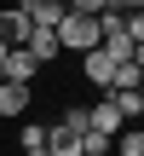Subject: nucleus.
I'll list each match as a JSON object with an SVG mask.
<instances>
[{
    "label": "nucleus",
    "instance_id": "obj_1",
    "mask_svg": "<svg viewBox=\"0 0 144 156\" xmlns=\"http://www.w3.org/2000/svg\"><path fill=\"white\" fill-rule=\"evenodd\" d=\"M98 12L104 6H92V0H81V6H69V17L58 23V52H98V41H104V29H98Z\"/></svg>",
    "mask_w": 144,
    "mask_h": 156
},
{
    "label": "nucleus",
    "instance_id": "obj_2",
    "mask_svg": "<svg viewBox=\"0 0 144 156\" xmlns=\"http://www.w3.org/2000/svg\"><path fill=\"white\" fill-rule=\"evenodd\" d=\"M23 17H29L35 29H52V35H58V23L69 17V6H63V0H23Z\"/></svg>",
    "mask_w": 144,
    "mask_h": 156
},
{
    "label": "nucleus",
    "instance_id": "obj_3",
    "mask_svg": "<svg viewBox=\"0 0 144 156\" xmlns=\"http://www.w3.org/2000/svg\"><path fill=\"white\" fill-rule=\"evenodd\" d=\"M87 133H104V139H121V133H127V122L115 116V104H110V98H98V104L87 110Z\"/></svg>",
    "mask_w": 144,
    "mask_h": 156
},
{
    "label": "nucleus",
    "instance_id": "obj_4",
    "mask_svg": "<svg viewBox=\"0 0 144 156\" xmlns=\"http://www.w3.org/2000/svg\"><path fill=\"white\" fill-rule=\"evenodd\" d=\"M35 75H40V64H35L23 46H12V52H6V64H0V81H17V87H29Z\"/></svg>",
    "mask_w": 144,
    "mask_h": 156
},
{
    "label": "nucleus",
    "instance_id": "obj_5",
    "mask_svg": "<svg viewBox=\"0 0 144 156\" xmlns=\"http://www.w3.org/2000/svg\"><path fill=\"white\" fill-rule=\"evenodd\" d=\"M29 35H35V23L23 17V6H6L0 12V41L6 46H29Z\"/></svg>",
    "mask_w": 144,
    "mask_h": 156
},
{
    "label": "nucleus",
    "instance_id": "obj_6",
    "mask_svg": "<svg viewBox=\"0 0 144 156\" xmlns=\"http://www.w3.org/2000/svg\"><path fill=\"white\" fill-rule=\"evenodd\" d=\"M81 75H87V81H92V87H98V93H110V81H115V64H110V58H104V46H98V52H87V58H81Z\"/></svg>",
    "mask_w": 144,
    "mask_h": 156
},
{
    "label": "nucleus",
    "instance_id": "obj_7",
    "mask_svg": "<svg viewBox=\"0 0 144 156\" xmlns=\"http://www.w3.org/2000/svg\"><path fill=\"white\" fill-rule=\"evenodd\" d=\"M23 52H29V58H35V64H52V58H58V35H52V29H35V35H29V46H23Z\"/></svg>",
    "mask_w": 144,
    "mask_h": 156
},
{
    "label": "nucleus",
    "instance_id": "obj_8",
    "mask_svg": "<svg viewBox=\"0 0 144 156\" xmlns=\"http://www.w3.org/2000/svg\"><path fill=\"white\" fill-rule=\"evenodd\" d=\"M23 110H29V87L0 81V116H23Z\"/></svg>",
    "mask_w": 144,
    "mask_h": 156
},
{
    "label": "nucleus",
    "instance_id": "obj_9",
    "mask_svg": "<svg viewBox=\"0 0 144 156\" xmlns=\"http://www.w3.org/2000/svg\"><path fill=\"white\" fill-rule=\"evenodd\" d=\"M110 104H115L121 122H139V116H144V93H110Z\"/></svg>",
    "mask_w": 144,
    "mask_h": 156
},
{
    "label": "nucleus",
    "instance_id": "obj_10",
    "mask_svg": "<svg viewBox=\"0 0 144 156\" xmlns=\"http://www.w3.org/2000/svg\"><path fill=\"white\" fill-rule=\"evenodd\" d=\"M75 156H115V139H104V133H81Z\"/></svg>",
    "mask_w": 144,
    "mask_h": 156
},
{
    "label": "nucleus",
    "instance_id": "obj_11",
    "mask_svg": "<svg viewBox=\"0 0 144 156\" xmlns=\"http://www.w3.org/2000/svg\"><path fill=\"white\" fill-rule=\"evenodd\" d=\"M115 156H144V127H127L115 139Z\"/></svg>",
    "mask_w": 144,
    "mask_h": 156
},
{
    "label": "nucleus",
    "instance_id": "obj_12",
    "mask_svg": "<svg viewBox=\"0 0 144 156\" xmlns=\"http://www.w3.org/2000/svg\"><path fill=\"white\" fill-rule=\"evenodd\" d=\"M17 145H23V151H46V127H40V122H23Z\"/></svg>",
    "mask_w": 144,
    "mask_h": 156
},
{
    "label": "nucleus",
    "instance_id": "obj_13",
    "mask_svg": "<svg viewBox=\"0 0 144 156\" xmlns=\"http://www.w3.org/2000/svg\"><path fill=\"white\" fill-rule=\"evenodd\" d=\"M58 122H63V127H69V133H87V110H63V116H58Z\"/></svg>",
    "mask_w": 144,
    "mask_h": 156
},
{
    "label": "nucleus",
    "instance_id": "obj_14",
    "mask_svg": "<svg viewBox=\"0 0 144 156\" xmlns=\"http://www.w3.org/2000/svg\"><path fill=\"white\" fill-rule=\"evenodd\" d=\"M127 41H133V46H144V12H133V17H127Z\"/></svg>",
    "mask_w": 144,
    "mask_h": 156
},
{
    "label": "nucleus",
    "instance_id": "obj_15",
    "mask_svg": "<svg viewBox=\"0 0 144 156\" xmlns=\"http://www.w3.org/2000/svg\"><path fill=\"white\" fill-rule=\"evenodd\" d=\"M6 52H12V46H6V41H0V64H6Z\"/></svg>",
    "mask_w": 144,
    "mask_h": 156
},
{
    "label": "nucleus",
    "instance_id": "obj_16",
    "mask_svg": "<svg viewBox=\"0 0 144 156\" xmlns=\"http://www.w3.org/2000/svg\"><path fill=\"white\" fill-rule=\"evenodd\" d=\"M23 156H46V151H23Z\"/></svg>",
    "mask_w": 144,
    "mask_h": 156
}]
</instances>
